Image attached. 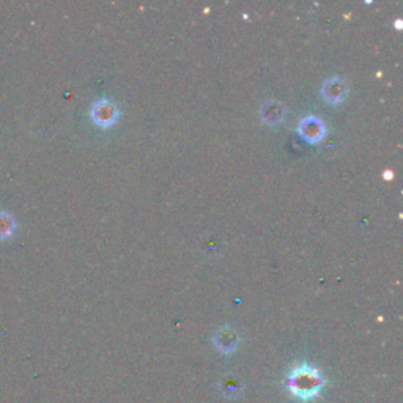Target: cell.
Listing matches in <instances>:
<instances>
[{"mask_svg": "<svg viewBox=\"0 0 403 403\" xmlns=\"http://www.w3.org/2000/svg\"><path fill=\"white\" fill-rule=\"evenodd\" d=\"M325 378L321 372L309 364H300L289 372L285 386L296 400L302 403L312 402L325 388Z\"/></svg>", "mask_w": 403, "mask_h": 403, "instance_id": "obj_1", "label": "cell"}, {"mask_svg": "<svg viewBox=\"0 0 403 403\" xmlns=\"http://www.w3.org/2000/svg\"><path fill=\"white\" fill-rule=\"evenodd\" d=\"M90 115L92 120L99 128H110L117 123L120 112L114 101H110V99H99V101H96L92 106Z\"/></svg>", "mask_w": 403, "mask_h": 403, "instance_id": "obj_2", "label": "cell"}, {"mask_svg": "<svg viewBox=\"0 0 403 403\" xmlns=\"http://www.w3.org/2000/svg\"><path fill=\"white\" fill-rule=\"evenodd\" d=\"M325 132H326V128L323 125V121H321L318 117L309 115V117H306V119L301 120L300 134L302 136V139L306 140V142L318 144L320 140L325 137Z\"/></svg>", "mask_w": 403, "mask_h": 403, "instance_id": "obj_3", "label": "cell"}, {"mask_svg": "<svg viewBox=\"0 0 403 403\" xmlns=\"http://www.w3.org/2000/svg\"><path fill=\"white\" fill-rule=\"evenodd\" d=\"M348 93V89L345 83L337 76L326 79L323 87H321V95L326 99V103L329 104H341L345 99Z\"/></svg>", "mask_w": 403, "mask_h": 403, "instance_id": "obj_4", "label": "cell"}, {"mask_svg": "<svg viewBox=\"0 0 403 403\" xmlns=\"http://www.w3.org/2000/svg\"><path fill=\"white\" fill-rule=\"evenodd\" d=\"M213 342L214 347L218 348L221 353L232 354L238 347V336L235 331L229 328V326H224V328L216 331Z\"/></svg>", "mask_w": 403, "mask_h": 403, "instance_id": "obj_5", "label": "cell"}, {"mask_svg": "<svg viewBox=\"0 0 403 403\" xmlns=\"http://www.w3.org/2000/svg\"><path fill=\"white\" fill-rule=\"evenodd\" d=\"M284 115H285V109L282 104L277 101H268L261 106V119H264L266 123L276 125L284 119Z\"/></svg>", "mask_w": 403, "mask_h": 403, "instance_id": "obj_6", "label": "cell"}, {"mask_svg": "<svg viewBox=\"0 0 403 403\" xmlns=\"http://www.w3.org/2000/svg\"><path fill=\"white\" fill-rule=\"evenodd\" d=\"M221 389H223V394L227 395V397H230V399H235V397H238L239 394L243 393V386L239 384L235 378H225L224 381H221Z\"/></svg>", "mask_w": 403, "mask_h": 403, "instance_id": "obj_7", "label": "cell"}, {"mask_svg": "<svg viewBox=\"0 0 403 403\" xmlns=\"http://www.w3.org/2000/svg\"><path fill=\"white\" fill-rule=\"evenodd\" d=\"M8 216H0V233L2 235H8V230H11V224L8 223Z\"/></svg>", "mask_w": 403, "mask_h": 403, "instance_id": "obj_8", "label": "cell"}]
</instances>
